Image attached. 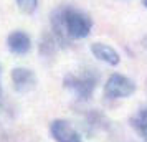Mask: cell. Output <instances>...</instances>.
Instances as JSON below:
<instances>
[{
    "instance_id": "cell-1",
    "label": "cell",
    "mask_w": 147,
    "mask_h": 142,
    "mask_svg": "<svg viewBox=\"0 0 147 142\" xmlns=\"http://www.w3.org/2000/svg\"><path fill=\"white\" fill-rule=\"evenodd\" d=\"M60 20L63 25V32L69 38H84L91 32V20L78 10L66 8L61 13Z\"/></svg>"
},
{
    "instance_id": "cell-2",
    "label": "cell",
    "mask_w": 147,
    "mask_h": 142,
    "mask_svg": "<svg viewBox=\"0 0 147 142\" xmlns=\"http://www.w3.org/2000/svg\"><path fill=\"white\" fill-rule=\"evenodd\" d=\"M136 91V84H134L129 78L122 75H111L107 78L106 86H104V94L109 99H121V98H127Z\"/></svg>"
},
{
    "instance_id": "cell-3",
    "label": "cell",
    "mask_w": 147,
    "mask_h": 142,
    "mask_svg": "<svg viewBox=\"0 0 147 142\" xmlns=\"http://www.w3.org/2000/svg\"><path fill=\"white\" fill-rule=\"evenodd\" d=\"M96 76L84 73V75H69L65 78L63 84L69 88L76 96H80L81 99H88L93 94V89L96 86Z\"/></svg>"
},
{
    "instance_id": "cell-4",
    "label": "cell",
    "mask_w": 147,
    "mask_h": 142,
    "mask_svg": "<svg viewBox=\"0 0 147 142\" xmlns=\"http://www.w3.org/2000/svg\"><path fill=\"white\" fill-rule=\"evenodd\" d=\"M50 132L56 142H83L73 126L68 121H63V119H56V121L51 122Z\"/></svg>"
},
{
    "instance_id": "cell-5",
    "label": "cell",
    "mask_w": 147,
    "mask_h": 142,
    "mask_svg": "<svg viewBox=\"0 0 147 142\" xmlns=\"http://www.w3.org/2000/svg\"><path fill=\"white\" fill-rule=\"evenodd\" d=\"M12 83H13V88L18 93H28V91H32L35 88L36 78H35V73L32 69L15 68L12 71Z\"/></svg>"
},
{
    "instance_id": "cell-6",
    "label": "cell",
    "mask_w": 147,
    "mask_h": 142,
    "mask_svg": "<svg viewBox=\"0 0 147 142\" xmlns=\"http://www.w3.org/2000/svg\"><path fill=\"white\" fill-rule=\"evenodd\" d=\"M8 48H10V51H13L17 55H25L30 50L32 46V40H30V36H28L25 32H20V30H17V32H12V33L8 35Z\"/></svg>"
},
{
    "instance_id": "cell-7",
    "label": "cell",
    "mask_w": 147,
    "mask_h": 142,
    "mask_svg": "<svg viewBox=\"0 0 147 142\" xmlns=\"http://www.w3.org/2000/svg\"><path fill=\"white\" fill-rule=\"evenodd\" d=\"M91 51H93V55L99 61H104V63L111 65V66L119 65V61H121L117 51H116L113 46L104 45V43H93V45H91Z\"/></svg>"
},
{
    "instance_id": "cell-8",
    "label": "cell",
    "mask_w": 147,
    "mask_h": 142,
    "mask_svg": "<svg viewBox=\"0 0 147 142\" xmlns=\"http://www.w3.org/2000/svg\"><path fill=\"white\" fill-rule=\"evenodd\" d=\"M131 124L136 129V132L147 142V108L139 109V112L131 119Z\"/></svg>"
},
{
    "instance_id": "cell-9",
    "label": "cell",
    "mask_w": 147,
    "mask_h": 142,
    "mask_svg": "<svg viewBox=\"0 0 147 142\" xmlns=\"http://www.w3.org/2000/svg\"><path fill=\"white\" fill-rule=\"evenodd\" d=\"M17 5L23 13H33L38 7V0H17Z\"/></svg>"
},
{
    "instance_id": "cell-10",
    "label": "cell",
    "mask_w": 147,
    "mask_h": 142,
    "mask_svg": "<svg viewBox=\"0 0 147 142\" xmlns=\"http://www.w3.org/2000/svg\"><path fill=\"white\" fill-rule=\"evenodd\" d=\"M142 3H144V5L147 7V0H142Z\"/></svg>"
}]
</instances>
